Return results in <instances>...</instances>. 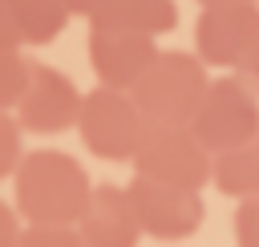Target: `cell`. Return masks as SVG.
Masks as SVG:
<instances>
[{
    "label": "cell",
    "mask_w": 259,
    "mask_h": 247,
    "mask_svg": "<svg viewBox=\"0 0 259 247\" xmlns=\"http://www.w3.org/2000/svg\"><path fill=\"white\" fill-rule=\"evenodd\" d=\"M93 182L85 166L61 150H32L12 174V198L24 223H77Z\"/></svg>",
    "instance_id": "obj_1"
},
{
    "label": "cell",
    "mask_w": 259,
    "mask_h": 247,
    "mask_svg": "<svg viewBox=\"0 0 259 247\" xmlns=\"http://www.w3.org/2000/svg\"><path fill=\"white\" fill-rule=\"evenodd\" d=\"M130 166L142 178L186 186V190H202L210 182V170H214V150H206V142L194 134V126L146 121Z\"/></svg>",
    "instance_id": "obj_2"
},
{
    "label": "cell",
    "mask_w": 259,
    "mask_h": 247,
    "mask_svg": "<svg viewBox=\"0 0 259 247\" xmlns=\"http://www.w3.org/2000/svg\"><path fill=\"white\" fill-rule=\"evenodd\" d=\"M210 77H206V61L194 53H158L154 65L134 81V101L146 113V121H178L190 126L202 93H206Z\"/></svg>",
    "instance_id": "obj_3"
},
{
    "label": "cell",
    "mask_w": 259,
    "mask_h": 247,
    "mask_svg": "<svg viewBox=\"0 0 259 247\" xmlns=\"http://www.w3.org/2000/svg\"><path fill=\"white\" fill-rule=\"evenodd\" d=\"M142 130H146V113L138 109L130 89L93 85L81 97L77 134H81L85 150L97 154L101 162H130L142 142Z\"/></svg>",
    "instance_id": "obj_4"
},
{
    "label": "cell",
    "mask_w": 259,
    "mask_h": 247,
    "mask_svg": "<svg viewBox=\"0 0 259 247\" xmlns=\"http://www.w3.org/2000/svg\"><path fill=\"white\" fill-rule=\"evenodd\" d=\"M194 134L206 142V150H231L251 138H259V93L247 89L231 69L214 77L190 117Z\"/></svg>",
    "instance_id": "obj_5"
},
{
    "label": "cell",
    "mask_w": 259,
    "mask_h": 247,
    "mask_svg": "<svg viewBox=\"0 0 259 247\" xmlns=\"http://www.w3.org/2000/svg\"><path fill=\"white\" fill-rule=\"evenodd\" d=\"M125 190H130L138 223L150 239H186L206 219V202H202L198 190L154 182V178H142V174H134V182Z\"/></svg>",
    "instance_id": "obj_6"
},
{
    "label": "cell",
    "mask_w": 259,
    "mask_h": 247,
    "mask_svg": "<svg viewBox=\"0 0 259 247\" xmlns=\"http://www.w3.org/2000/svg\"><path fill=\"white\" fill-rule=\"evenodd\" d=\"M85 53H89V65H93V73H97L101 85L134 89V81L154 65V57H158L162 49L154 45L150 32L113 28V24H93V20H89Z\"/></svg>",
    "instance_id": "obj_7"
},
{
    "label": "cell",
    "mask_w": 259,
    "mask_h": 247,
    "mask_svg": "<svg viewBox=\"0 0 259 247\" xmlns=\"http://www.w3.org/2000/svg\"><path fill=\"white\" fill-rule=\"evenodd\" d=\"M81 97L77 85L53 69V65H32L28 69V85L16 101V121L24 126V134H61L69 126H77L81 113Z\"/></svg>",
    "instance_id": "obj_8"
},
{
    "label": "cell",
    "mask_w": 259,
    "mask_h": 247,
    "mask_svg": "<svg viewBox=\"0 0 259 247\" xmlns=\"http://www.w3.org/2000/svg\"><path fill=\"white\" fill-rule=\"evenodd\" d=\"M259 36V0L235 4H202L194 24V49L214 69H235L247 45Z\"/></svg>",
    "instance_id": "obj_9"
},
{
    "label": "cell",
    "mask_w": 259,
    "mask_h": 247,
    "mask_svg": "<svg viewBox=\"0 0 259 247\" xmlns=\"http://www.w3.org/2000/svg\"><path fill=\"white\" fill-rule=\"evenodd\" d=\"M77 231L85 235L89 247H138V239L146 235L138 223V211L130 202V190L113 186V182L93 186L89 207L77 219Z\"/></svg>",
    "instance_id": "obj_10"
},
{
    "label": "cell",
    "mask_w": 259,
    "mask_h": 247,
    "mask_svg": "<svg viewBox=\"0 0 259 247\" xmlns=\"http://www.w3.org/2000/svg\"><path fill=\"white\" fill-rule=\"evenodd\" d=\"M93 24H113V28H138V32H170L178 24V4L174 0H105L93 16Z\"/></svg>",
    "instance_id": "obj_11"
},
{
    "label": "cell",
    "mask_w": 259,
    "mask_h": 247,
    "mask_svg": "<svg viewBox=\"0 0 259 247\" xmlns=\"http://www.w3.org/2000/svg\"><path fill=\"white\" fill-rule=\"evenodd\" d=\"M210 182L227 198H251V194H259V138H251L243 146H231V150H219Z\"/></svg>",
    "instance_id": "obj_12"
},
{
    "label": "cell",
    "mask_w": 259,
    "mask_h": 247,
    "mask_svg": "<svg viewBox=\"0 0 259 247\" xmlns=\"http://www.w3.org/2000/svg\"><path fill=\"white\" fill-rule=\"evenodd\" d=\"M8 4H12V16H16L24 45H49L65 28V20L73 16L65 8V0H8Z\"/></svg>",
    "instance_id": "obj_13"
},
{
    "label": "cell",
    "mask_w": 259,
    "mask_h": 247,
    "mask_svg": "<svg viewBox=\"0 0 259 247\" xmlns=\"http://www.w3.org/2000/svg\"><path fill=\"white\" fill-rule=\"evenodd\" d=\"M16 247H89L77 223H28Z\"/></svg>",
    "instance_id": "obj_14"
},
{
    "label": "cell",
    "mask_w": 259,
    "mask_h": 247,
    "mask_svg": "<svg viewBox=\"0 0 259 247\" xmlns=\"http://www.w3.org/2000/svg\"><path fill=\"white\" fill-rule=\"evenodd\" d=\"M28 61L16 49H0V109H16L24 85H28Z\"/></svg>",
    "instance_id": "obj_15"
},
{
    "label": "cell",
    "mask_w": 259,
    "mask_h": 247,
    "mask_svg": "<svg viewBox=\"0 0 259 247\" xmlns=\"http://www.w3.org/2000/svg\"><path fill=\"white\" fill-rule=\"evenodd\" d=\"M20 134H24V126H20L16 117H8V109H0V178L16 174V166H20V158H24Z\"/></svg>",
    "instance_id": "obj_16"
},
{
    "label": "cell",
    "mask_w": 259,
    "mask_h": 247,
    "mask_svg": "<svg viewBox=\"0 0 259 247\" xmlns=\"http://www.w3.org/2000/svg\"><path fill=\"white\" fill-rule=\"evenodd\" d=\"M235 243L239 247H259V194L239 198V207H235Z\"/></svg>",
    "instance_id": "obj_17"
},
{
    "label": "cell",
    "mask_w": 259,
    "mask_h": 247,
    "mask_svg": "<svg viewBox=\"0 0 259 247\" xmlns=\"http://www.w3.org/2000/svg\"><path fill=\"white\" fill-rule=\"evenodd\" d=\"M231 73H235L247 89H255V93H259V36L247 45V53L235 61V69H231Z\"/></svg>",
    "instance_id": "obj_18"
},
{
    "label": "cell",
    "mask_w": 259,
    "mask_h": 247,
    "mask_svg": "<svg viewBox=\"0 0 259 247\" xmlns=\"http://www.w3.org/2000/svg\"><path fill=\"white\" fill-rule=\"evenodd\" d=\"M20 211H12L4 198H0V247H16L20 243Z\"/></svg>",
    "instance_id": "obj_19"
},
{
    "label": "cell",
    "mask_w": 259,
    "mask_h": 247,
    "mask_svg": "<svg viewBox=\"0 0 259 247\" xmlns=\"http://www.w3.org/2000/svg\"><path fill=\"white\" fill-rule=\"evenodd\" d=\"M20 28H16V16H12V4L0 0V49H20Z\"/></svg>",
    "instance_id": "obj_20"
},
{
    "label": "cell",
    "mask_w": 259,
    "mask_h": 247,
    "mask_svg": "<svg viewBox=\"0 0 259 247\" xmlns=\"http://www.w3.org/2000/svg\"><path fill=\"white\" fill-rule=\"evenodd\" d=\"M101 4H105V0H65V8H69L73 16H93Z\"/></svg>",
    "instance_id": "obj_21"
},
{
    "label": "cell",
    "mask_w": 259,
    "mask_h": 247,
    "mask_svg": "<svg viewBox=\"0 0 259 247\" xmlns=\"http://www.w3.org/2000/svg\"><path fill=\"white\" fill-rule=\"evenodd\" d=\"M198 4H235V0H198Z\"/></svg>",
    "instance_id": "obj_22"
}]
</instances>
